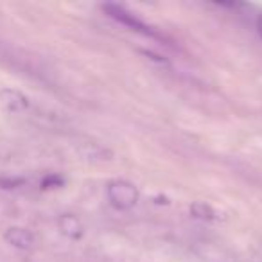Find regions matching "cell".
<instances>
[{"label":"cell","instance_id":"1","mask_svg":"<svg viewBox=\"0 0 262 262\" xmlns=\"http://www.w3.org/2000/svg\"><path fill=\"white\" fill-rule=\"evenodd\" d=\"M102 9H104V13L110 16V18L117 20L119 24H122V26L129 27L131 31H135V33H140L144 34V36H149V38H155V40H164V36H162L158 31H155L151 26H147V24H144L140 18H137L135 15L131 11H127L126 8H122V6L119 4H104L102 6Z\"/></svg>","mask_w":262,"mask_h":262},{"label":"cell","instance_id":"2","mask_svg":"<svg viewBox=\"0 0 262 262\" xmlns=\"http://www.w3.org/2000/svg\"><path fill=\"white\" fill-rule=\"evenodd\" d=\"M108 200L117 210H127L139 201V190L129 182H113L108 185Z\"/></svg>","mask_w":262,"mask_h":262},{"label":"cell","instance_id":"3","mask_svg":"<svg viewBox=\"0 0 262 262\" xmlns=\"http://www.w3.org/2000/svg\"><path fill=\"white\" fill-rule=\"evenodd\" d=\"M0 106L11 113L26 112V110L29 108V99L18 90L2 88V90H0Z\"/></svg>","mask_w":262,"mask_h":262},{"label":"cell","instance_id":"4","mask_svg":"<svg viewBox=\"0 0 262 262\" xmlns=\"http://www.w3.org/2000/svg\"><path fill=\"white\" fill-rule=\"evenodd\" d=\"M4 239L8 241V244L18 248V250H31L34 244L33 232H29L27 228H20V226H11L6 230Z\"/></svg>","mask_w":262,"mask_h":262},{"label":"cell","instance_id":"5","mask_svg":"<svg viewBox=\"0 0 262 262\" xmlns=\"http://www.w3.org/2000/svg\"><path fill=\"white\" fill-rule=\"evenodd\" d=\"M59 228L70 239H79L83 235V226H81L79 219L72 214H65L59 217Z\"/></svg>","mask_w":262,"mask_h":262},{"label":"cell","instance_id":"6","mask_svg":"<svg viewBox=\"0 0 262 262\" xmlns=\"http://www.w3.org/2000/svg\"><path fill=\"white\" fill-rule=\"evenodd\" d=\"M190 212L194 214V217H200V219H212V215H214V212L210 210V207H207L205 203L192 205Z\"/></svg>","mask_w":262,"mask_h":262},{"label":"cell","instance_id":"7","mask_svg":"<svg viewBox=\"0 0 262 262\" xmlns=\"http://www.w3.org/2000/svg\"><path fill=\"white\" fill-rule=\"evenodd\" d=\"M65 180L58 174H49L47 178H43L41 182V189H58V187H63Z\"/></svg>","mask_w":262,"mask_h":262},{"label":"cell","instance_id":"8","mask_svg":"<svg viewBox=\"0 0 262 262\" xmlns=\"http://www.w3.org/2000/svg\"><path fill=\"white\" fill-rule=\"evenodd\" d=\"M26 180L24 178H0V187L2 189H16V187L24 185Z\"/></svg>","mask_w":262,"mask_h":262},{"label":"cell","instance_id":"9","mask_svg":"<svg viewBox=\"0 0 262 262\" xmlns=\"http://www.w3.org/2000/svg\"><path fill=\"white\" fill-rule=\"evenodd\" d=\"M257 29H258V33H260V36H262V15L258 16V22H257Z\"/></svg>","mask_w":262,"mask_h":262}]
</instances>
